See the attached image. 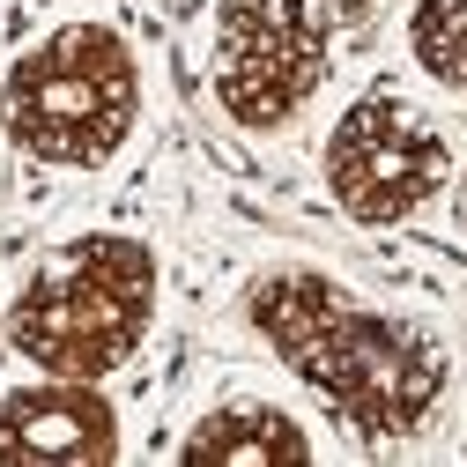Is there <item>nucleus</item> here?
<instances>
[{
    "label": "nucleus",
    "mask_w": 467,
    "mask_h": 467,
    "mask_svg": "<svg viewBox=\"0 0 467 467\" xmlns=\"http://www.w3.org/2000/svg\"><path fill=\"white\" fill-rule=\"evenodd\" d=\"M245 319L282 357V371L305 393H319L341 416V431H357L364 445L416 438L452 386V348L423 319L386 312L319 267L253 275Z\"/></svg>",
    "instance_id": "obj_1"
},
{
    "label": "nucleus",
    "mask_w": 467,
    "mask_h": 467,
    "mask_svg": "<svg viewBox=\"0 0 467 467\" xmlns=\"http://www.w3.org/2000/svg\"><path fill=\"white\" fill-rule=\"evenodd\" d=\"M141 119V60L111 23H60L16 52L0 82V127L30 163L104 171L134 141Z\"/></svg>",
    "instance_id": "obj_3"
},
{
    "label": "nucleus",
    "mask_w": 467,
    "mask_h": 467,
    "mask_svg": "<svg viewBox=\"0 0 467 467\" xmlns=\"http://www.w3.org/2000/svg\"><path fill=\"white\" fill-rule=\"evenodd\" d=\"M179 460L186 467H305L312 438L275 400H223V408H208V416L186 431Z\"/></svg>",
    "instance_id": "obj_7"
},
{
    "label": "nucleus",
    "mask_w": 467,
    "mask_h": 467,
    "mask_svg": "<svg viewBox=\"0 0 467 467\" xmlns=\"http://www.w3.org/2000/svg\"><path fill=\"white\" fill-rule=\"evenodd\" d=\"M156 297H163V267L141 238H127V230H82V238L52 245L23 275L0 334L45 379H97L104 386L149 341Z\"/></svg>",
    "instance_id": "obj_2"
},
{
    "label": "nucleus",
    "mask_w": 467,
    "mask_h": 467,
    "mask_svg": "<svg viewBox=\"0 0 467 467\" xmlns=\"http://www.w3.org/2000/svg\"><path fill=\"white\" fill-rule=\"evenodd\" d=\"M319 171H327V193L348 223L364 230H393L408 215H423L445 179H452V141L445 127L416 97L400 89H364L357 104L327 127V149H319Z\"/></svg>",
    "instance_id": "obj_5"
},
{
    "label": "nucleus",
    "mask_w": 467,
    "mask_h": 467,
    "mask_svg": "<svg viewBox=\"0 0 467 467\" xmlns=\"http://www.w3.org/2000/svg\"><path fill=\"white\" fill-rule=\"evenodd\" d=\"M408 52L438 89H467V0H416L408 8Z\"/></svg>",
    "instance_id": "obj_8"
},
{
    "label": "nucleus",
    "mask_w": 467,
    "mask_h": 467,
    "mask_svg": "<svg viewBox=\"0 0 467 467\" xmlns=\"http://www.w3.org/2000/svg\"><path fill=\"white\" fill-rule=\"evenodd\" d=\"M452 186V215H460V230H467V171H460V179H445Z\"/></svg>",
    "instance_id": "obj_9"
},
{
    "label": "nucleus",
    "mask_w": 467,
    "mask_h": 467,
    "mask_svg": "<svg viewBox=\"0 0 467 467\" xmlns=\"http://www.w3.org/2000/svg\"><path fill=\"white\" fill-rule=\"evenodd\" d=\"M119 460V408L97 379H45L0 393V467H104Z\"/></svg>",
    "instance_id": "obj_6"
},
{
    "label": "nucleus",
    "mask_w": 467,
    "mask_h": 467,
    "mask_svg": "<svg viewBox=\"0 0 467 467\" xmlns=\"http://www.w3.org/2000/svg\"><path fill=\"white\" fill-rule=\"evenodd\" d=\"M379 0H223L215 8V52L208 82L230 127L282 134L319 97L334 45L371 23Z\"/></svg>",
    "instance_id": "obj_4"
}]
</instances>
